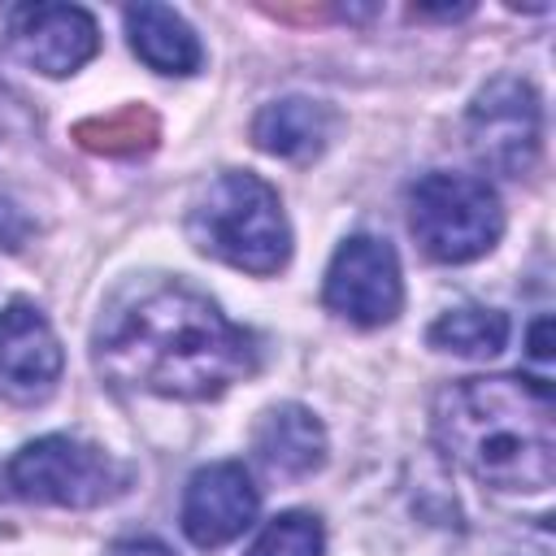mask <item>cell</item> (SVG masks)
I'll return each mask as SVG.
<instances>
[{"label": "cell", "mask_w": 556, "mask_h": 556, "mask_svg": "<svg viewBox=\"0 0 556 556\" xmlns=\"http://www.w3.org/2000/svg\"><path fill=\"white\" fill-rule=\"evenodd\" d=\"M26 235H30V217H26L13 200L0 195V248H4V252H17V248L26 243Z\"/></svg>", "instance_id": "cell-17"}, {"label": "cell", "mask_w": 556, "mask_h": 556, "mask_svg": "<svg viewBox=\"0 0 556 556\" xmlns=\"http://www.w3.org/2000/svg\"><path fill=\"white\" fill-rule=\"evenodd\" d=\"M96 365L117 387L213 400L256 369V339L178 278L122 291L96 326Z\"/></svg>", "instance_id": "cell-1"}, {"label": "cell", "mask_w": 556, "mask_h": 556, "mask_svg": "<svg viewBox=\"0 0 556 556\" xmlns=\"http://www.w3.org/2000/svg\"><path fill=\"white\" fill-rule=\"evenodd\" d=\"M252 452L278 478H308L326 460V430L304 404H278L256 421Z\"/></svg>", "instance_id": "cell-11"}, {"label": "cell", "mask_w": 556, "mask_h": 556, "mask_svg": "<svg viewBox=\"0 0 556 556\" xmlns=\"http://www.w3.org/2000/svg\"><path fill=\"white\" fill-rule=\"evenodd\" d=\"M321 300L330 313L356 321V326H382L400 313L404 304V282H400V261L395 248L378 235H352L339 243L330 256Z\"/></svg>", "instance_id": "cell-7"}, {"label": "cell", "mask_w": 556, "mask_h": 556, "mask_svg": "<svg viewBox=\"0 0 556 556\" xmlns=\"http://www.w3.org/2000/svg\"><path fill=\"white\" fill-rule=\"evenodd\" d=\"M109 556H174L161 539H122L109 547Z\"/></svg>", "instance_id": "cell-18"}, {"label": "cell", "mask_w": 556, "mask_h": 556, "mask_svg": "<svg viewBox=\"0 0 556 556\" xmlns=\"http://www.w3.org/2000/svg\"><path fill=\"white\" fill-rule=\"evenodd\" d=\"M530 356H534L539 365H547V356H552V317H539V321L530 326Z\"/></svg>", "instance_id": "cell-19"}, {"label": "cell", "mask_w": 556, "mask_h": 556, "mask_svg": "<svg viewBox=\"0 0 556 556\" xmlns=\"http://www.w3.org/2000/svg\"><path fill=\"white\" fill-rule=\"evenodd\" d=\"M9 35L22 61L48 78L83 70L100 48L96 17L78 4H22L9 17Z\"/></svg>", "instance_id": "cell-9"}, {"label": "cell", "mask_w": 556, "mask_h": 556, "mask_svg": "<svg viewBox=\"0 0 556 556\" xmlns=\"http://www.w3.org/2000/svg\"><path fill=\"white\" fill-rule=\"evenodd\" d=\"M4 482L13 495L30 504L91 508L113 500L126 486V469L96 443H83L70 434H43L4 465Z\"/></svg>", "instance_id": "cell-5"}, {"label": "cell", "mask_w": 556, "mask_h": 556, "mask_svg": "<svg viewBox=\"0 0 556 556\" xmlns=\"http://www.w3.org/2000/svg\"><path fill=\"white\" fill-rule=\"evenodd\" d=\"M334 126H339V113L330 104L308 100V96H287V100H274L256 113L252 139H256V148H265L274 156L308 161L330 143Z\"/></svg>", "instance_id": "cell-12"}, {"label": "cell", "mask_w": 556, "mask_h": 556, "mask_svg": "<svg viewBox=\"0 0 556 556\" xmlns=\"http://www.w3.org/2000/svg\"><path fill=\"white\" fill-rule=\"evenodd\" d=\"M408 226L426 256L443 265H465L495 248L504 230L500 195L473 174H426L408 191Z\"/></svg>", "instance_id": "cell-4"}, {"label": "cell", "mask_w": 556, "mask_h": 556, "mask_svg": "<svg viewBox=\"0 0 556 556\" xmlns=\"http://www.w3.org/2000/svg\"><path fill=\"white\" fill-rule=\"evenodd\" d=\"M430 343L456 356H495L508 343V317L486 304H460L430 326Z\"/></svg>", "instance_id": "cell-14"}, {"label": "cell", "mask_w": 556, "mask_h": 556, "mask_svg": "<svg viewBox=\"0 0 556 556\" xmlns=\"http://www.w3.org/2000/svg\"><path fill=\"white\" fill-rule=\"evenodd\" d=\"M326 552V534L321 521L308 513H282L274 517L261 539L248 547V556H321Z\"/></svg>", "instance_id": "cell-16"}, {"label": "cell", "mask_w": 556, "mask_h": 556, "mask_svg": "<svg viewBox=\"0 0 556 556\" xmlns=\"http://www.w3.org/2000/svg\"><path fill=\"white\" fill-rule=\"evenodd\" d=\"M256 504V486L239 460L204 465L182 491V530L195 547H222L252 526Z\"/></svg>", "instance_id": "cell-10"}, {"label": "cell", "mask_w": 556, "mask_h": 556, "mask_svg": "<svg viewBox=\"0 0 556 556\" xmlns=\"http://www.w3.org/2000/svg\"><path fill=\"white\" fill-rule=\"evenodd\" d=\"M187 230L200 252L248 274H278L291 256V226L282 200L265 178L248 169L217 174L195 195Z\"/></svg>", "instance_id": "cell-3"}, {"label": "cell", "mask_w": 556, "mask_h": 556, "mask_svg": "<svg viewBox=\"0 0 556 556\" xmlns=\"http://www.w3.org/2000/svg\"><path fill=\"white\" fill-rule=\"evenodd\" d=\"M74 135H78L83 148H96V152H139V148H152V139H156V117L135 104V109H122V113H113V117L83 122Z\"/></svg>", "instance_id": "cell-15"}, {"label": "cell", "mask_w": 556, "mask_h": 556, "mask_svg": "<svg viewBox=\"0 0 556 556\" xmlns=\"http://www.w3.org/2000/svg\"><path fill=\"white\" fill-rule=\"evenodd\" d=\"M135 56L156 74H195L200 70V39L182 22V13L165 4H135L122 13Z\"/></svg>", "instance_id": "cell-13"}, {"label": "cell", "mask_w": 556, "mask_h": 556, "mask_svg": "<svg viewBox=\"0 0 556 556\" xmlns=\"http://www.w3.org/2000/svg\"><path fill=\"white\" fill-rule=\"evenodd\" d=\"M61 343L48 317L30 300H13L0 313V400L39 404L61 378Z\"/></svg>", "instance_id": "cell-8"}, {"label": "cell", "mask_w": 556, "mask_h": 556, "mask_svg": "<svg viewBox=\"0 0 556 556\" xmlns=\"http://www.w3.org/2000/svg\"><path fill=\"white\" fill-rule=\"evenodd\" d=\"M439 447L495 491H547L556 478L552 387L521 374L460 378L434 400Z\"/></svg>", "instance_id": "cell-2"}, {"label": "cell", "mask_w": 556, "mask_h": 556, "mask_svg": "<svg viewBox=\"0 0 556 556\" xmlns=\"http://www.w3.org/2000/svg\"><path fill=\"white\" fill-rule=\"evenodd\" d=\"M465 139L478 165L504 178H521L534 165L539 139H543V109H539L534 87L513 74L491 78L469 104Z\"/></svg>", "instance_id": "cell-6"}]
</instances>
